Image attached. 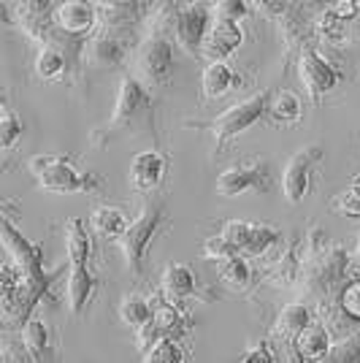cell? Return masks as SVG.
<instances>
[{"instance_id": "obj_1", "label": "cell", "mask_w": 360, "mask_h": 363, "mask_svg": "<svg viewBox=\"0 0 360 363\" xmlns=\"http://www.w3.org/2000/svg\"><path fill=\"white\" fill-rule=\"evenodd\" d=\"M300 244H303V269L298 285L306 298L328 309L336 301V293L349 279V252L344 247L330 244L320 228H312V233Z\"/></svg>"}, {"instance_id": "obj_2", "label": "cell", "mask_w": 360, "mask_h": 363, "mask_svg": "<svg viewBox=\"0 0 360 363\" xmlns=\"http://www.w3.org/2000/svg\"><path fill=\"white\" fill-rule=\"evenodd\" d=\"M130 136H147L157 141V122H154V101L152 92L135 79V76H125L117 92V104L114 111L103 128H98L92 133V147H108L117 138Z\"/></svg>"}, {"instance_id": "obj_3", "label": "cell", "mask_w": 360, "mask_h": 363, "mask_svg": "<svg viewBox=\"0 0 360 363\" xmlns=\"http://www.w3.org/2000/svg\"><path fill=\"white\" fill-rule=\"evenodd\" d=\"M171 11L174 6H163V11H157L152 19V28L147 38L138 46V57H135V68H138V82L147 90H163L171 84L174 76V46L168 41V25H171Z\"/></svg>"}, {"instance_id": "obj_4", "label": "cell", "mask_w": 360, "mask_h": 363, "mask_svg": "<svg viewBox=\"0 0 360 363\" xmlns=\"http://www.w3.org/2000/svg\"><path fill=\"white\" fill-rule=\"evenodd\" d=\"M0 244L11 257V266L22 274L25 285L30 290V296L35 303H41L46 298V293L52 288L57 274H49L44 269V250L41 244L30 242L19 228L11 223L9 214H0Z\"/></svg>"}, {"instance_id": "obj_5", "label": "cell", "mask_w": 360, "mask_h": 363, "mask_svg": "<svg viewBox=\"0 0 360 363\" xmlns=\"http://www.w3.org/2000/svg\"><path fill=\"white\" fill-rule=\"evenodd\" d=\"M28 171L46 193L74 196V193H101L103 190L101 177L87 174V171H76L71 166V157H65V155H33L28 160Z\"/></svg>"}, {"instance_id": "obj_6", "label": "cell", "mask_w": 360, "mask_h": 363, "mask_svg": "<svg viewBox=\"0 0 360 363\" xmlns=\"http://www.w3.org/2000/svg\"><path fill=\"white\" fill-rule=\"evenodd\" d=\"M271 95L274 92H257L252 98L241 101L236 106L225 108L223 114H217L214 120L203 122V120H187L184 128H193V130H209L214 136V155H220L223 147H225L230 138H236L239 133L249 130L252 125L263 120L269 114V104H271Z\"/></svg>"}, {"instance_id": "obj_7", "label": "cell", "mask_w": 360, "mask_h": 363, "mask_svg": "<svg viewBox=\"0 0 360 363\" xmlns=\"http://www.w3.org/2000/svg\"><path fill=\"white\" fill-rule=\"evenodd\" d=\"M168 220V209H165V198L163 196H152L141 214L135 217L133 223L128 225V230L122 233L117 244H120V252L128 263V269L133 277H141L144 272V263H147V252H150L152 239L157 236V230L163 228V223Z\"/></svg>"}, {"instance_id": "obj_8", "label": "cell", "mask_w": 360, "mask_h": 363, "mask_svg": "<svg viewBox=\"0 0 360 363\" xmlns=\"http://www.w3.org/2000/svg\"><path fill=\"white\" fill-rule=\"evenodd\" d=\"M152 303V320L135 331V347L138 352H150L160 339H176L181 333H187L193 328V318H187L184 309H176L165 301L163 296L157 293L154 298H150Z\"/></svg>"}, {"instance_id": "obj_9", "label": "cell", "mask_w": 360, "mask_h": 363, "mask_svg": "<svg viewBox=\"0 0 360 363\" xmlns=\"http://www.w3.org/2000/svg\"><path fill=\"white\" fill-rule=\"evenodd\" d=\"M38 303L30 296L22 274L11 263L0 266V323L9 328H22L33 318V309Z\"/></svg>"}, {"instance_id": "obj_10", "label": "cell", "mask_w": 360, "mask_h": 363, "mask_svg": "<svg viewBox=\"0 0 360 363\" xmlns=\"http://www.w3.org/2000/svg\"><path fill=\"white\" fill-rule=\"evenodd\" d=\"M211 28V9L203 3L174 6L171 14V33L176 35L179 46L190 57H201V46Z\"/></svg>"}, {"instance_id": "obj_11", "label": "cell", "mask_w": 360, "mask_h": 363, "mask_svg": "<svg viewBox=\"0 0 360 363\" xmlns=\"http://www.w3.org/2000/svg\"><path fill=\"white\" fill-rule=\"evenodd\" d=\"M271 190V171L266 160H244L236 166L225 168L217 177V193L223 198H239L244 193H269Z\"/></svg>"}, {"instance_id": "obj_12", "label": "cell", "mask_w": 360, "mask_h": 363, "mask_svg": "<svg viewBox=\"0 0 360 363\" xmlns=\"http://www.w3.org/2000/svg\"><path fill=\"white\" fill-rule=\"evenodd\" d=\"M322 155H325L322 144H309V147L296 152L285 163V171H282V193H285V198L290 203H300V201L309 198V193H312V174L320 166Z\"/></svg>"}, {"instance_id": "obj_13", "label": "cell", "mask_w": 360, "mask_h": 363, "mask_svg": "<svg viewBox=\"0 0 360 363\" xmlns=\"http://www.w3.org/2000/svg\"><path fill=\"white\" fill-rule=\"evenodd\" d=\"M223 236L236 247L241 257H260L266 255L271 247L282 242V230L274 225H252L244 220H227L223 225Z\"/></svg>"}, {"instance_id": "obj_14", "label": "cell", "mask_w": 360, "mask_h": 363, "mask_svg": "<svg viewBox=\"0 0 360 363\" xmlns=\"http://www.w3.org/2000/svg\"><path fill=\"white\" fill-rule=\"evenodd\" d=\"M298 76L300 82H303V87L309 92V98L312 101H320V98H325L328 92H333L339 87V82H342V74L330 65L317 49L312 46H303L298 55Z\"/></svg>"}, {"instance_id": "obj_15", "label": "cell", "mask_w": 360, "mask_h": 363, "mask_svg": "<svg viewBox=\"0 0 360 363\" xmlns=\"http://www.w3.org/2000/svg\"><path fill=\"white\" fill-rule=\"evenodd\" d=\"M98 11V30H106L111 35H120L125 41H135V33L141 28L144 16H147V3H122V0H114V3H101L95 6Z\"/></svg>"}, {"instance_id": "obj_16", "label": "cell", "mask_w": 360, "mask_h": 363, "mask_svg": "<svg viewBox=\"0 0 360 363\" xmlns=\"http://www.w3.org/2000/svg\"><path fill=\"white\" fill-rule=\"evenodd\" d=\"M130 41H125L120 35H111L106 30H95L84 41V52H81V62L90 71H114L120 68L125 57H128Z\"/></svg>"}, {"instance_id": "obj_17", "label": "cell", "mask_w": 360, "mask_h": 363, "mask_svg": "<svg viewBox=\"0 0 360 363\" xmlns=\"http://www.w3.org/2000/svg\"><path fill=\"white\" fill-rule=\"evenodd\" d=\"M165 174H168V157L157 150H144L135 152L133 160H130V171H128V179L135 193H154L160 184H163Z\"/></svg>"}, {"instance_id": "obj_18", "label": "cell", "mask_w": 360, "mask_h": 363, "mask_svg": "<svg viewBox=\"0 0 360 363\" xmlns=\"http://www.w3.org/2000/svg\"><path fill=\"white\" fill-rule=\"evenodd\" d=\"M55 25L68 35L90 38V33L98 28V11L92 3L84 0H62L55 3Z\"/></svg>"}, {"instance_id": "obj_19", "label": "cell", "mask_w": 360, "mask_h": 363, "mask_svg": "<svg viewBox=\"0 0 360 363\" xmlns=\"http://www.w3.org/2000/svg\"><path fill=\"white\" fill-rule=\"evenodd\" d=\"M244 44V30L225 19H211V28L201 46V57L206 62H225Z\"/></svg>"}, {"instance_id": "obj_20", "label": "cell", "mask_w": 360, "mask_h": 363, "mask_svg": "<svg viewBox=\"0 0 360 363\" xmlns=\"http://www.w3.org/2000/svg\"><path fill=\"white\" fill-rule=\"evenodd\" d=\"M330 331L322 320H312L303 331L293 339L290 352H293V363H322L330 350Z\"/></svg>"}, {"instance_id": "obj_21", "label": "cell", "mask_w": 360, "mask_h": 363, "mask_svg": "<svg viewBox=\"0 0 360 363\" xmlns=\"http://www.w3.org/2000/svg\"><path fill=\"white\" fill-rule=\"evenodd\" d=\"M101 290V279L92 272V263L87 266H68V282H65V298L71 315H84V309Z\"/></svg>"}, {"instance_id": "obj_22", "label": "cell", "mask_w": 360, "mask_h": 363, "mask_svg": "<svg viewBox=\"0 0 360 363\" xmlns=\"http://www.w3.org/2000/svg\"><path fill=\"white\" fill-rule=\"evenodd\" d=\"M160 288H163L160 296H163L171 306H176V309H181L190 298H196L198 296L196 274L190 272L187 266H181V263H171V266H165L163 279H160Z\"/></svg>"}, {"instance_id": "obj_23", "label": "cell", "mask_w": 360, "mask_h": 363, "mask_svg": "<svg viewBox=\"0 0 360 363\" xmlns=\"http://www.w3.org/2000/svg\"><path fill=\"white\" fill-rule=\"evenodd\" d=\"M19 342L25 352L30 355L35 363H46L52 358V333L46 328V323L41 318L33 315L22 328H19Z\"/></svg>"}, {"instance_id": "obj_24", "label": "cell", "mask_w": 360, "mask_h": 363, "mask_svg": "<svg viewBox=\"0 0 360 363\" xmlns=\"http://www.w3.org/2000/svg\"><path fill=\"white\" fill-rule=\"evenodd\" d=\"M236 84H239V76L233 74V68L227 62H209L201 74V92L209 101L227 95Z\"/></svg>"}, {"instance_id": "obj_25", "label": "cell", "mask_w": 360, "mask_h": 363, "mask_svg": "<svg viewBox=\"0 0 360 363\" xmlns=\"http://www.w3.org/2000/svg\"><path fill=\"white\" fill-rule=\"evenodd\" d=\"M312 320H315L312 318V309H309L306 303H287L285 309L279 312L276 323H274V336H276L279 342H290V345H293V339H296Z\"/></svg>"}, {"instance_id": "obj_26", "label": "cell", "mask_w": 360, "mask_h": 363, "mask_svg": "<svg viewBox=\"0 0 360 363\" xmlns=\"http://www.w3.org/2000/svg\"><path fill=\"white\" fill-rule=\"evenodd\" d=\"M300 269H303V244L293 242L279 255V260L271 266L269 282H276V285H298Z\"/></svg>"}, {"instance_id": "obj_27", "label": "cell", "mask_w": 360, "mask_h": 363, "mask_svg": "<svg viewBox=\"0 0 360 363\" xmlns=\"http://www.w3.org/2000/svg\"><path fill=\"white\" fill-rule=\"evenodd\" d=\"M90 225H92V230H95L98 236H103V239H120L130 223H128V217H125L120 209H114V206H98V209L90 214Z\"/></svg>"}, {"instance_id": "obj_28", "label": "cell", "mask_w": 360, "mask_h": 363, "mask_svg": "<svg viewBox=\"0 0 360 363\" xmlns=\"http://www.w3.org/2000/svg\"><path fill=\"white\" fill-rule=\"evenodd\" d=\"M71 71V62L57 49H41L35 57V76L44 82H57Z\"/></svg>"}, {"instance_id": "obj_29", "label": "cell", "mask_w": 360, "mask_h": 363, "mask_svg": "<svg viewBox=\"0 0 360 363\" xmlns=\"http://www.w3.org/2000/svg\"><path fill=\"white\" fill-rule=\"evenodd\" d=\"M217 274H220L223 285L230 290H247L249 282H252V269L247 266V260L241 255L230 257L225 263H220V266H217Z\"/></svg>"}, {"instance_id": "obj_30", "label": "cell", "mask_w": 360, "mask_h": 363, "mask_svg": "<svg viewBox=\"0 0 360 363\" xmlns=\"http://www.w3.org/2000/svg\"><path fill=\"white\" fill-rule=\"evenodd\" d=\"M120 320L130 328H144L152 320V303L150 298L144 296H128L125 301L120 303Z\"/></svg>"}, {"instance_id": "obj_31", "label": "cell", "mask_w": 360, "mask_h": 363, "mask_svg": "<svg viewBox=\"0 0 360 363\" xmlns=\"http://www.w3.org/2000/svg\"><path fill=\"white\" fill-rule=\"evenodd\" d=\"M300 98L296 92L282 90L276 95H271V104H269V114L276 122H298L300 120Z\"/></svg>"}, {"instance_id": "obj_32", "label": "cell", "mask_w": 360, "mask_h": 363, "mask_svg": "<svg viewBox=\"0 0 360 363\" xmlns=\"http://www.w3.org/2000/svg\"><path fill=\"white\" fill-rule=\"evenodd\" d=\"M322 363H360V328L333 342Z\"/></svg>"}, {"instance_id": "obj_33", "label": "cell", "mask_w": 360, "mask_h": 363, "mask_svg": "<svg viewBox=\"0 0 360 363\" xmlns=\"http://www.w3.org/2000/svg\"><path fill=\"white\" fill-rule=\"evenodd\" d=\"M333 303L339 306V312L347 320H352V323L360 325V277H349L342 285V290L336 293V301Z\"/></svg>"}, {"instance_id": "obj_34", "label": "cell", "mask_w": 360, "mask_h": 363, "mask_svg": "<svg viewBox=\"0 0 360 363\" xmlns=\"http://www.w3.org/2000/svg\"><path fill=\"white\" fill-rule=\"evenodd\" d=\"M144 363H184V347L179 345V339H160L144 355Z\"/></svg>"}, {"instance_id": "obj_35", "label": "cell", "mask_w": 360, "mask_h": 363, "mask_svg": "<svg viewBox=\"0 0 360 363\" xmlns=\"http://www.w3.org/2000/svg\"><path fill=\"white\" fill-rule=\"evenodd\" d=\"M249 11H252V6L244 0H220L211 6V19H225V22L239 25L244 16H249Z\"/></svg>"}, {"instance_id": "obj_36", "label": "cell", "mask_w": 360, "mask_h": 363, "mask_svg": "<svg viewBox=\"0 0 360 363\" xmlns=\"http://www.w3.org/2000/svg\"><path fill=\"white\" fill-rule=\"evenodd\" d=\"M344 25L347 22H342V19L333 14L330 9H325L322 14L317 16L315 30H317L320 38H325V41H330V44H339V41L344 38Z\"/></svg>"}, {"instance_id": "obj_37", "label": "cell", "mask_w": 360, "mask_h": 363, "mask_svg": "<svg viewBox=\"0 0 360 363\" xmlns=\"http://www.w3.org/2000/svg\"><path fill=\"white\" fill-rule=\"evenodd\" d=\"M201 255L206 257V260H217V263H225V260H230V257H239V252H236V247L227 242L225 236L220 233V236H211V239H206L203 242V250H201Z\"/></svg>"}, {"instance_id": "obj_38", "label": "cell", "mask_w": 360, "mask_h": 363, "mask_svg": "<svg viewBox=\"0 0 360 363\" xmlns=\"http://www.w3.org/2000/svg\"><path fill=\"white\" fill-rule=\"evenodd\" d=\"M330 209L336 214H342V217H347V220H360V196L352 187H347L344 193H339L330 201Z\"/></svg>"}, {"instance_id": "obj_39", "label": "cell", "mask_w": 360, "mask_h": 363, "mask_svg": "<svg viewBox=\"0 0 360 363\" xmlns=\"http://www.w3.org/2000/svg\"><path fill=\"white\" fill-rule=\"evenodd\" d=\"M22 130H25L22 120H19L16 114H6V117L0 120V150L16 147V141L22 138Z\"/></svg>"}, {"instance_id": "obj_40", "label": "cell", "mask_w": 360, "mask_h": 363, "mask_svg": "<svg viewBox=\"0 0 360 363\" xmlns=\"http://www.w3.org/2000/svg\"><path fill=\"white\" fill-rule=\"evenodd\" d=\"M241 363H274V355H271V350L266 342H260L257 347H252L244 358H241Z\"/></svg>"}, {"instance_id": "obj_41", "label": "cell", "mask_w": 360, "mask_h": 363, "mask_svg": "<svg viewBox=\"0 0 360 363\" xmlns=\"http://www.w3.org/2000/svg\"><path fill=\"white\" fill-rule=\"evenodd\" d=\"M333 14L339 16L342 22H349V19H355L360 11V6L358 3H352V0H344V3H333V6H328Z\"/></svg>"}, {"instance_id": "obj_42", "label": "cell", "mask_w": 360, "mask_h": 363, "mask_svg": "<svg viewBox=\"0 0 360 363\" xmlns=\"http://www.w3.org/2000/svg\"><path fill=\"white\" fill-rule=\"evenodd\" d=\"M349 187H352V190H355V193L360 196V174H355V177H352V182H349Z\"/></svg>"}, {"instance_id": "obj_43", "label": "cell", "mask_w": 360, "mask_h": 363, "mask_svg": "<svg viewBox=\"0 0 360 363\" xmlns=\"http://www.w3.org/2000/svg\"><path fill=\"white\" fill-rule=\"evenodd\" d=\"M3 22H9V6L0 3V25H3Z\"/></svg>"}, {"instance_id": "obj_44", "label": "cell", "mask_w": 360, "mask_h": 363, "mask_svg": "<svg viewBox=\"0 0 360 363\" xmlns=\"http://www.w3.org/2000/svg\"><path fill=\"white\" fill-rule=\"evenodd\" d=\"M0 214H9V203H3V201H0Z\"/></svg>"}, {"instance_id": "obj_45", "label": "cell", "mask_w": 360, "mask_h": 363, "mask_svg": "<svg viewBox=\"0 0 360 363\" xmlns=\"http://www.w3.org/2000/svg\"><path fill=\"white\" fill-rule=\"evenodd\" d=\"M3 117H6V111H3V104H0V120H3Z\"/></svg>"}, {"instance_id": "obj_46", "label": "cell", "mask_w": 360, "mask_h": 363, "mask_svg": "<svg viewBox=\"0 0 360 363\" xmlns=\"http://www.w3.org/2000/svg\"><path fill=\"white\" fill-rule=\"evenodd\" d=\"M0 331H6V325H3V323H0Z\"/></svg>"}]
</instances>
